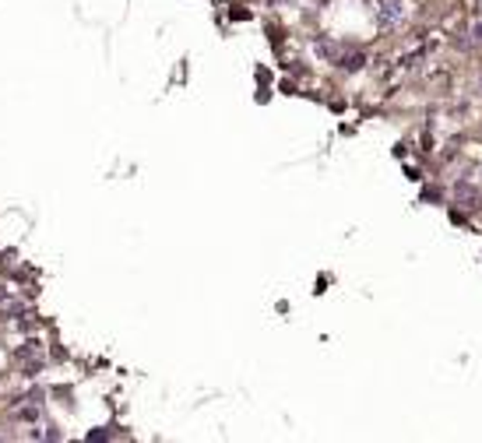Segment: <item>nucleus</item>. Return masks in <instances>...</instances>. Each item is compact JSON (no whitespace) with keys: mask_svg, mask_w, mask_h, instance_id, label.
Segmentation results:
<instances>
[{"mask_svg":"<svg viewBox=\"0 0 482 443\" xmlns=\"http://www.w3.org/2000/svg\"><path fill=\"white\" fill-rule=\"evenodd\" d=\"M408 15V0H373V18L380 29H394L401 25Z\"/></svg>","mask_w":482,"mask_h":443,"instance_id":"1","label":"nucleus"},{"mask_svg":"<svg viewBox=\"0 0 482 443\" xmlns=\"http://www.w3.org/2000/svg\"><path fill=\"white\" fill-rule=\"evenodd\" d=\"M457 200H461L464 207H475V200H478V193H475L471 186H457Z\"/></svg>","mask_w":482,"mask_h":443,"instance_id":"2","label":"nucleus"},{"mask_svg":"<svg viewBox=\"0 0 482 443\" xmlns=\"http://www.w3.org/2000/svg\"><path fill=\"white\" fill-rule=\"evenodd\" d=\"M317 53L328 57V60H338V57H342V50H338L335 43H317Z\"/></svg>","mask_w":482,"mask_h":443,"instance_id":"3","label":"nucleus"},{"mask_svg":"<svg viewBox=\"0 0 482 443\" xmlns=\"http://www.w3.org/2000/svg\"><path fill=\"white\" fill-rule=\"evenodd\" d=\"M471 39H475V43H478V46H482V22H478V25H475V29H471Z\"/></svg>","mask_w":482,"mask_h":443,"instance_id":"4","label":"nucleus"}]
</instances>
